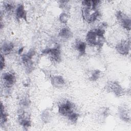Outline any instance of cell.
<instances>
[{"label": "cell", "mask_w": 131, "mask_h": 131, "mask_svg": "<svg viewBox=\"0 0 131 131\" xmlns=\"http://www.w3.org/2000/svg\"><path fill=\"white\" fill-rule=\"evenodd\" d=\"M100 1H83L81 2V15L86 23H94L100 17L101 13L98 7L100 4Z\"/></svg>", "instance_id": "6da1fadb"}, {"label": "cell", "mask_w": 131, "mask_h": 131, "mask_svg": "<svg viewBox=\"0 0 131 131\" xmlns=\"http://www.w3.org/2000/svg\"><path fill=\"white\" fill-rule=\"evenodd\" d=\"M106 24H102V25L97 28L89 30L85 35V42L87 45L101 48L103 46L105 38V28Z\"/></svg>", "instance_id": "7a4b0ae2"}, {"label": "cell", "mask_w": 131, "mask_h": 131, "mask_svg": "<svg viewBox=\"0 0 131 131\" xmlns=\"http://www.w3.org/2000/svg\"><path fill=\"white\" fill-rule=\"evenodd\" d=\"M75 111H76L75 104L69 100L62 101L58 105V112L62 116L67 118Z\"/></svg>", "instance_id": "3957f363"}, {"label": "cell", "mask_w": 131, "mask_h": 131, "mask_svg": "<svg viewBox=\"0 0 131 131\" xmlns=\"http://www.w3.org/2000/svg\"><path fill=\"white\" fill-rule=\"evenodd\" d=\"M35 54V51L34 49H30L27 53L21 55V60L25 67V70L27 73H30L34 69V63L33 57Z\"/></svg>", "instance_id": "277c9868"}, {"label": "cell", "mask_w": 131, "mask_h": 131, "mask_svg": "<svg viewBox=\"0 0 131 131\" xmlns=\"http://www.w3.org/2000/svg\"><path fill=\"white\" fill-rule=\"evenodd\" d=\"M42 54L48 55L50 59L55 62H58L61 61V50L60 46L58 45L52 47L45 48L42 51Z\"/></svg>", "instance_id": "5b68a950"}, {"label": "cell", "mask_w": 131, "mask_h": 131, "mask_svg": "<svg viewBox=\"0 0 131 131\" xmlns=\"http://www.w3.org/2000/svg\"><path fill=\"white\" fill-rule=\"evenodd\" d=\"M106 90L117 97H121L125 95V90L118 81H111L106 85Z\"/></svg>", "instance_id": "8992f818"}, {"label": "cell", "mask_w": 131, "mask_h": 131, "mask_svg": "<svg viewBox=\"0 0 131 131\" xmlns=\"http://www.w3.org/2000/svg\"><path fill=\"white\" fill-rule=\"evenodd\" d=\"M18 123L25 129H28L31 127L32 121L30 114L26 111V110L19 109L17 115Z\"/></svg>", "instance_id": "52a82bcc"}, {"label": "cell", "mask_w": 131, "mask_h": 131, "mask_svg": "<svg viewBox=\"0 0 131 131\" xmlns=\"http://www.w3.org/2000/svg\"><path fill=\"white\" fill-rule=\"evenodd\" d=\"M2 81L4 88L12 89L16 81V78L12 72H5L2 75Z\"/></svg>", "instance_id": "ba28073f"}, {"label": "cell", "mask_w": 131, "mask_h": 131, "mask_svg": "<svg viewBox=\"0 0 131 131\" xmlns=\"http://www.w3.org/2000/svg\"><path fill=\"white\" fill-rule=\"evenodd\" d=\"M116 17L123 29L127 31H130L131 28V19L129 16H128L121 11H118L116 12Z\"/></svg>", "instance_id": "9c48e42d"}, {"label": "cell", "mask_w": 131, "mask_h": 131, "mask_svg": "<svg viewBox=\"0 0 131 131\" xmlns=\"http://www.w3.org/2000/svg\"><path fill=\"white\" fill-rule=\"evenodd\" d=\"M115 49L118 53L121 55H127L130 51V40H125L119 42L116 46Z\"/></svg>", "instance_id": "30bf717a"}, {"label": "cell", "mask_w": 131, "mask_h": 131, "mask_svg": "<svg viewBox=\"0 0 131 131\" xmlns=\"http://www.w3.org/2000/svg\"><path fill=\"white\" fill-rule=\"evenodd\" d=\"M14 14L17 20L23 19L25 21L27 20V13L23 4H19L16 7Z\"/></svg>", "instance_id": "8fae6325"}, {"label": "cell", "mask_w": 131, "mask_h": 131, "mask_svg": "<svg viewBox=\"0 0 131 131\" xmlns=\"http://www.w3.org/2000/svg\"><path fill=\"white\" fill-rule=\"evenodd\" d=\"M51 83L53 87L60 89L66 85V80L61 75H54L51 78Z\"/></svg>", "instance_id": "7c38bea8"}, {"label": "cell", "mask_w": 131, "mask_h": 131, "mask_svg": "<svg viewBox=\"0 0 131 131\" xmlns=\"http://www.w3.org/2000/svg\"><path fill=\"white\" fill-rule=\"evenodd\" d=\"M118 116L121 120L125 122H129L130 120V112L125 106H120L118 108Z\"/></svg>", "instance_id": "4fadbf2b"}, {"label": "cell", "mask_w": 131, "mask_h": 131, "mask_svg": "<svg viewBox=\"0 0 131 131\" xmlns=\"http://www.w3.org/2000/svg\"><path fill=\"white\" fill-rule=\"evenodd\" d=\"M14 49V44L12 41H5L1 45V54L4 56L10 54Z\"/></svg>", "instance_id": "5bb4252c"}, {"label": "cell", "mask_w": 131, "mask_h": 131, "mask_svg": "<svg viewBox=\"0 0 131 131\" xmlns=\"http://www.w3.org/2000/svg\"><path fill=\"white\" fill-rule=\"evenodd\" d=\"M86 45L87 44L85 41L80 40H78L75 42V49L78 52L79 56H82L85 54Z\"/></svg>", "instance_id": "9a60e30c"}, {"label": "cell", "mask_w": 131, "mask_h": 131, "mask_svg": "<svg viewBox=\"0 0 131 131\" xmlns=\"http://www.w3.org/2000/svg\"><path fill=\"white\" fill-rule=\"evenodd\" d=\"M72 32L68 27H64L62 28L58 33V36L64 40L69 39L72 37Z\"/></svg>", "instance_id": "2e32d148"}, {"label": "cell", "mask_w": 131, "mask_h": 131, "mask_svg": "<svg viewBox=\"0 0 131 131\" xmlns=\"http://www.w3.org/2000/svg\"><path fill=\"white\" fill-rule=\"evenodd\" d=\"M52 118L51 111L49 109H45L42 111L40 114V119L44 123H48L50 122Z\"/></svg>", "instance_id": "e0dca14e"}, {"label": "cell", "mask_w": 131, "mask_h": 131, "mask_svg": "<svg viewBox=\"0 0 131 131\" xmlns=\"http://www.w3.org/2000/svg\"><path fill=\"white\" fill-rule=\"evenodd\" d=\"M31 105V101L28 95H25L20 99L19 101V109L27 110Z\"/></svg>", "instance_id": "ac0fdd59"}, {"label": "cell", "mask_w": 131, "mask_h": 131, "mask_svg": "<svg viewBox=\"0 0 131 131\" xmlns=\"http://www.w3.org/2000/svg\"><path fill=\"white\" fill-rule=\"evenodd\" d=\"M8 115L3 102L1 103V125L2 126L8 122Z\"/></svg>", "instance_id": "d6986e66"}, {"label": "cell", "mask_w": 131, "mask_h": 131, "mask_svg": "<svg viewBox=\"0 0 131 131\" xmlns=\"http://www.w3.org/2000/svg\"><path fill=\"white\" fill-rule=\"evenodd\" d=\"M3 7L4 10L7 13H11L12 12H14L16 7L14 4L12 2H5L3 4Z\"/></svg>", "instance_id": "ffe728a7"}, {"label": "cell", "mask_w": 131, "mask_h": 131, "mask_svg": "<svg viewBox=\"0 0 131 131\" xmlns=\"http://www.w3.org/2000/svg\"><path fill=\"white\" fill-rule=\"evenodd\" d=\"M101 71L98 69L94 70L91 72L89 76V79L91 81H97L101 76Z\"/></svg>", "instance_id": "44dd1931"}, {"label": "cell", "mask_w": 131, "mask_h": 131, "mask_svg": "<svg viewBox=\"0 0 131 131\" xmlns=\"http://www.w3.org/2000/svg\"><path fill=\"white\" fill-rule=\"evenodd\" d=\"M70 18L69 14L66 11H63L59 15V20L61 24H66Z\"/></svg>", "instance_id": "7402d4cb"}, {"label": "cell", "mask_w": 131, "mask_h": 131, "mask_svg": "<svg viewBox=\"0 0 131 131\" xmlns=\"http://www.w3.org/2000/svg\"><path fill=\"white\" fill-rule=\"evenodd\" d=\"M110 114V110L108 107H103L99 111V115L101 119H105L107 118Z\"/></svg>", "instance_id": "603a6c76"}, {"label": "cell", "mask_w": 131, "mask_h": 131, "mask_svg": "<svg viewBox=\"0 0 131 131\" xmlns=\"http://www.w3.org/2000/svg\"><path fill=\"white\" fill-rule=\"evenodd\" d=\"M79 118V114L77 111H75L67 117L68 120L72 123H76Z\"/></svg>", "instance_id": "cb8c5ba5"}, {"label": "cell", "mask_w": 131, "mask_h": 131, "mask_svg": "<svg viewBox=\"0 0 131 131\" xmlns=\"http://www.w3.org/2000/svg\"><path fill=\"white\" fill-rule=\"evenodd\" d=\"M5 67V56L3 54H1V58H0V67L1 70L2 71Z\"/></svg>", "instance_id": "d4e9b609"}]
</instances>
